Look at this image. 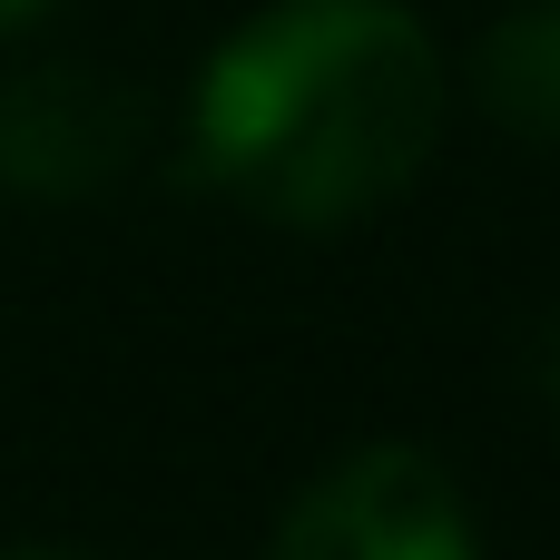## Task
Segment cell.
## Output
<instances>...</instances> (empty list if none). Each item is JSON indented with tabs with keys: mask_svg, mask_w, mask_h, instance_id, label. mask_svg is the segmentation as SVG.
I'll list each match as a JSON object with an SVG mask.
<instances>
[{
	"mask_svg": "<svg viewBox=\"0 0 560 560\" xmlns=\"http://www.w3.org/2000/svg\"><path fill=\"white\" fill-rule=\"evenodd\" d=\"M453 69L404 0H266L187 89V177L325 236L394 207L443 148Z\"/></svg>",
	"mask_w": 560,
	"mask_h": 560,
	"instance_id": "6da1fadb",
	"label": "cell"
},
{
	"mask_svg": "<svg viewBox=\"0 0 560 560\" xmlns=\"http://www.w3.org/2000/svg\"><path fill=\"white\" fill-rule=\"evenodd\" d=\"M266 560H482V532L443 453L354 443L285 502Z\"/></svg>",
	"mask_w": 560,
	"mask_h": 560,
	"instance_id": "7a4b0ae2",
	"label": "cell"
},
{
	"mask_svg": "<svg viewBox=\"0 0 560 560\" xmlns=\"http://www.w3.org/2000/svg\"><path fill=\"white\" fill-rule=\"evenodd\" d=\"M148 148V89L98 59H20L0 69V197L79 207L108 197Z\"/></svg>",
	"mask_w": 560,
	"mask_h": 560,
	"instance_id": "3957f363",
	"label": "cell"
},
{
	"mask_svg": "<svg viewBox=\"0 0 560 560\" xmlns=\"http://www.w3.org/2000/svg\"><path fill=\"white\" fill-rule=\"evenodd\" d=\"M463 89H472V108H482L502 138L560 148V0H512V10L472 39Z\"/></svg>",
	"mask_w": 560,
	"mask_h": 560,
	"instance_id": "277c9868",
	"label": "cell"
},
{
	"mask_svg": "<svg viewBox=\"0 0 560 560\" xmlns=\"http://www.w3.org/2000/svg\"><path fill=\"white\" fill-rule=\"evenodd\" d=\"M522 384H532V404L560 423V315L532 325V345H522Z\"/></svg>",
	"mask_w": 560,
	"mask_h": 560,
	"instance_id": "5b68a950",
	"label": "cell"
},
{
	"mask_svg": "<svg viewBox=\"0 0 560 560\" xmlns=\"http://www.w3.org/2000/svg\"><path fill=\"white\" fill-rule=\"evenodd\" d=\"M39 10H49V0H0V39H20V30H30Z\"/></svg>",
	"mask_w": 560,
	"mask_h": 560,
	"instance_id": "8992f818",
	"label": "cell"
},
{
	"mask_svg": "<svg viewBox=\"0 0 560 560\" xmlns=\"http://www.w3.org/2000/svg\"><path fill=\"white\" fill-rule=\"evenodd\" d=\"M0 560H89V551H39V541H30V551H0Z\"/></svg>",
	"mask_w": 560,
	"mask_h": 560,
	"instance_id": "52a82bcc",
	"label": "cell"
}]
</instances>
